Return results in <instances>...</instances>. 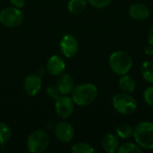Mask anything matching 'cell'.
<instances>
[{
  "instance_id": "obj_1",
  "label": "cell",
  "mask_w": 153,
  "mask_h": 153,
  "mask_svg": "<svg viewBox=\"0 0 153 153\" xmlns=\"http://www.w3.org/2000/svg\"><path fill=\"white\" fill-rule=\"evenodd\" d=\"M98 97V89L92 83H82L74 86L72 91V99L74 104L86 107L92 104Z\"/></svg>"
},
{
  "instance_id": "obj_2",
  "label": "cell",
  "mask_w": 153,
  "mask_h": 153,
  "mask_svg": "<svg viewBox=\"0 0 153 153\" xmlns=\"http://www.w3.org/2000/svg\"><path fill=\"white\" fill-rule=\"evenodd\" d=\"M108 65L110 69L117 75L128 74L134 65L133 57L130 54L124 50L113 52L108 57Z\"/></svg>"
},
{
  "instance_id": "obj_3",
  "label": "cell",
  "mask_w": 153,
  "mask_h": 153,
  "mask_svg": "<svg viewBox=\"0 0 153 153\" xmlns=\"http://www.w3.org/2000/svg\"><path fill=\"white\" fill-rule=\"evenodd\" d=\"M136 143L147 151L153 150V123L143 121L134 128V135Z\"/></svg>"
},
{
  "instance_id": "obj_4",
  "label": "cell",
  "mask_w": 153,
  "mask_h": 153,
  "mask_svg": "<svg viewBox=\"0 0 153 153\" xmlns=\"http://www.w3.org/2000/svg\"><path fill=\"white\" fill-rule=\"evenodd\" d=\"M113 108L121 115L128 116L134 113L137 109V101L129 93H117L112 100Z\"/></svg>"
},
{
  "instance_id": "obj_5",
  "label": "cell",
  "mask_w": 153,
  "mask_h": 153,
  "mask_svg": "<svg viewBox=\"0 0 153 153\" xmlns=\"http://www.w3.org/2000/svg\"><path fill=\"white\" fill-rule=\"evenodd\" d=\"M49 143V136L44 130L32 132L27 139V147L32 153H41L46 151Z\"/></svg>"
},
{
  "instance_id": "obj_6",
  "label": "cell",
  "mask_w": 153,
  "mask_h": 153,
  "mask_svg": "<svg viewBox=\"0 0 153 153\" xmlns=\"http://www.w3.org/2000/svg\"><path fill=\"white\" fill-rule=\"evenodd\" d=\"M23 21V13L17 7H5L0 12V22L9 28L19 26Z\"/></svg>"
},
{
  "instance_id": "obj_7",
  "label": "cell",
  "mask_w": 153,
  "mask_h": 153,
  "mask_svg": "<svg viewBox=\"0 0 153 153\" xmlns=\"http://www.w3.org/2000/svg\"><path fill=\"white\" fill-rule=\"evenodd\" d=\"M56 112L58 117L63 119L70 117L74 110V102L72 98L66 95H61L55 103Z\"/></svg>"
},
{
  "instance_id": "obj_8",
  "label": "cell",
  "mask_w": 153,
  "mask_h": 153,
  "mask_svg": "<svg viewBox=\"0 0 153 153\" xmlns=\"http://www.w3.org/2000/svg\"><path fill=\"white\" fill-rule=\"evenodd\" d=\"M60 50L65 57H74L79 50L77 39L71 34L65 35L60 41Z\"/></svg>"
},
{
  "instance_id": "obj_9",
  "label": "cell",
  "mask_w": 153,
  "mask_h": 153,
  "mask_svg": "<svg viewBox=\"0 0 153 153\" xmlns=\"http://www.w3.org/2000/svg\"><path fill=\"white\" fill-rule=\"evenodd\" d=\"M55 134L57 139L63 143L71 142L75 134L74 126L68 122L63 121L58 123L55 127Z\"/></svg>"
},
{
  "instance_id": "obj_10",
  "label": "cell",
  "mask_w": 153,
  "mask_h": 153,
  "mask_svg": "<svg viewBox=\"0 0 153 153\" xmlns=\"http://www.w3.org/2000/svg\"><path fill=\"white\" fill-rule=\"evenodd\" d=\"M42 86V81L38 74H29L25 77L23 81V87L27 94L30 96H35L39 93Z\"/></svg>"
},
{
  "instance_id": "obj_11",
  "label": "cell",
  "mask_w": 153,
  "mask_h": 153,
  "mask_svg": "<svg viewBox=\"0 0 153 153\" xmlns=\"http://www.w3.org/2000/svg\"><path fill=\"white\" fill-rule=\"evenodd\" d=\"M128 13L131 18L137 21H144L150 16L149 7L143 3H135L130 5Z\"/></svg>"
},
{
  "instance_id": "obj_12",
  "label": "cell",
  "mask_w": 153,
  "mask_h": 153,
  "mask_svg": "<svg viewBox=\"0 0 153 153\" xmlns=\"http://www.w3.org/2000/svg\"><path fill=\"white\" fill-rule=\"evenodd\" d=\"M65 69V63L64 59L59 56L56 55L52 56L47 63V70L53 76H57L62 74Z\"/></svg>"
},
{
  "instance_id": "obj_13",
  "label": "cell",
  "mask_w": 153,
  "mask_h": 153,
  "mask_svg": "<svg viewBox=\"0 0 153 153\" xmlns=\"http://www.w3.org/2000/svg\"><path fill=\"white\" fill-rule=\"evenodd\" d=\"M60 93L62 95H68L71 93L74 88V77L69 74H62L58 78L56 84Z\"/></svg>"
},
{
  "instance_id": "obj_14",
  "label": "cell",
  "mask_w": 153,
  "mask_h": 153,
  "mask_svg": "<svg viewBox=\"0 0 153 153\" xmlns=\"http://www.w3.org/2000/svg\"><path fill=\"white\" fill-rule=\"evenodd\" d=\"M118 87L122 92L131 94L134 91L136 88V82L131 75L126 74L120 76V79L118 81Z\"/></svg>"
},
{
  "instance_id": "obj_15",
  "label": "cell",
  "mask_w": 153,
  "mask_h": 153,
  "mask_svg": "<svg viewBox=\"0 0 153 153\" xmlns=\"http://www.w3.org/2000/svg\"><path fill=\"white\" fill-rule=\"evenodd\" d=\"M119 146H120V144H119L118 138L112 134H108L105 135L104 138L102 139V148L106 152H117Z\"/></svg>"
},
{
  "instance_id": "obj_16",
  "label": "cell",
  "mask_w": 153,
  "mask_h": 153,
  "mask_svg": "<svg viewBox=\"0 0 153 153\" xmlns=\"http://www.w3.org/2000/svg\"><path fill=\"white\" fill-rule=\"evenodd\" d=\"M87 6V0H70L67 8L70 13L77 15L82 13Z\"/></svg>"
},
{
  "instance_id": "obj_17",
  "label": "cell",
  "mask_w": 153,
  "mask_h": 153,
  "mask_svg": "<svg viewBox=\"0 0 153 153\" xmlns=\"http://www.w3.org/2000/svg\"><path fill=\"white\" fill-rule=\"evenodd\" d=\"M141 74L143 78L153 84V61H144L141 65Z\"/></svg>"
},
{
  "instance_id": "obj_18",
  "label": "cell",
  "mask_w": 153,
  "mask_h": 153,
  "mask_svg": "<svg viewBox=\"0 0 153 153\" xmlns=\"http://www.w3.org/2000/svg\"><path fill=\"white\" fill-rule=\"evenodd\" d=\"M117 134L122 139H129L134 135V127L129 124H121L117 128Z\"/></svg>"
},
{
  "instance_id": "obj_19",
  "label": "cell",
  "mask_w": 153,
  "mask_h": 153,
  "mask_svg": "<svg viewBox=\"0 0 153 153\" xmlns=\"http://www.w3.org/2000/svg\"><path fill=\"white\" fill-rule=\"evenodd\" d=\"M118 153H142L143 149L137 144L134 143H123L121 146H119Z\"/></svg>"
},
{
  "instance_id": "obj_20",
  "label": "cell",
  "mask_w": 153,
  "mask_h": 153,
  "mask_svg": "<svg viewBox=\"0 0 153 153\" xmlns=\"http://www.w3.org/2000/svg\"><path fill=\"white\" fill-rule=\"evenodd\" d=\"M94 152V148L87 143H77L72 147V152L74 153H93Z\"/></svg>"
},
{
  "instance_id": "obj_21",
  "label": "cell",
  "mask_w": 153,
  "mask_h": 153,
  "mask_svg": "<svg viewBox=\"0 0 153 153\" xmlns=\"http://www.w3.org/2000/svg\"><path fill=\"white\" fill-rule=\"evenodd\" d=\"M11 138V129L4 124L0 122V145L6 143Z\"/></svg>"
},
{
  "instance_id": "obj_22",
  "label": "cell",
  "mask_w": 153,
  "mask_h": 153,
  "mask_svg": "<svg viewBox=\"0 0 153 153\" xmlns=\"http://www.w3.org/2000/svg\"><path fill=\"white\" fill-rule=\"evenodd\" d=\"M88 3L97 9H103L108 6L112 0H87Z\"/></svg>"
},
{
  "instance_id": "obj_23",
  "label": "cell",
  "mask_w": 153,
  "mask_h": 153,
  "mask_svg": "<svg viewBox=\"0 0 153 153\" xmlns=\"http://www.w3.org/2000/svg\"><path fill=\"white\" fill-rule=\"evenodd\" d=\"M143 97L144 102L147 105L153 107V87L146 88L143 93Z\"/></svg>"
},
{
  "instance_id": "obj_24",
  "label": "cell",
  "mask_w": 153,
  "mask_h": 153,
  "mask_svg": "<svg viewBox=\"0 0 153 153\" xmlns=\"http://www.w3.org/2000/svg\"><path fill=\"white\" fill-rule=\"evenodd\" d=\"M47 93H48V95L50 98H52V99H54V100H57V99L62 95V94L60 93V91H59V90H58V88H57L56 85L49 86V87L48 88V90H47Z\"/></svg>"
},
{
  "instance_id": "obj_25",
  "label": "cell",
  "mask_w": 153,
  "mask_h": 153,
  "mask_svg": "<svg viewBox=\"0 0 153 153\" xmlns=\"http://www.w3.org/2000/svg\"><path fill=\"white\" fill-rule=\"evenodd\" d=\"M11 4L17 8H22L25 4V0H10Z\"/></svg>"
},
{
  "instance_id": "obj_26",
  "label": "cell",
  "mask_w": 153,
  "mask_h": 153,
  "mask_svg": "<svg viewBox=\"0 0 153 153\" xmlns=\"http://www.w3.org/2000/svg\"><path fill=\"white\" fill-rule=\"evenodd\" d=\"M148 43H149V45L153 46V26L150 29V30L148 32Z\"/></svg>"
},
{
  "instance_id": "obj_27",
  "label": "cell",
  "mask_w": 153,
  "mask_h": 153,
  "mask_svg": "<svg viewBox=\"0 0 153 153\" xmlns=\"http://www.w3.org/2000/svg\"><path fill=\"white\" fill-rule=\"evenodd\" d=\"M144 53L147 56H153V46L149 45L144 48Z\"/></svg>"
}]
</instances>
